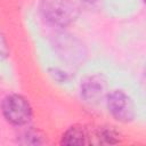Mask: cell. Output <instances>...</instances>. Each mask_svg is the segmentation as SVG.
<instances>
[{
  "mask_svg": "<svg viewBox=\"0 0 146 146\" xmlns=\"http://www.w3.org/2000/svg\"><path fill=\"white\" fill-rule=\"evenodd\" d=\"M78 5L74 0H42L41 14L51 25L66 26L78 16Z\"/></svg>",
  "mask_w": 146,
  "mask_h": 146,
  "instance_id": "obj_1",
  "label": "cell"
},
{
  "mask_svg": "<svg viewBox=\"0 0 146 146\" xmlns=\"http://www.w3.org/2000/svg\"><path fill=\"white\" fill-rule=\"evenodd\" d=\"M1 112L9 123L17 127L27 124L32 119V107L29 100L17 94L8 95L3 98Z\"/></svg>",
  "mask_w": 146,
  "mask_h": 146,
  "instance_id": "obj_2",
  "label": "cell"
},
{
  "mask_svg": "<svg viewBox=\"0 0 146 146\" xmlns=\"http://www.w3.org/2000/svg\"><path fill=\"white\" fill-rule=\"evenodd\" d=\"M107 108L111 115L120 122H129L135 117V106L131 98L122 90H114L107 95Z\"/></svg>",
  "mask_w": 146,
  "mask_h": 146,
  "instance_id": "obj_3",
  "label": "cell"
},
{
  "mask_svg": "<svg viewBox=\"0 0 146 146\" xmlns=\"http://www.w3.org/2000/svg\"><path fill=\"white\" fill-rule=\"evenodd\" d=\"M81 95L87 102L97 103L105 95V83L97 76H89L81 84Z\"/></svg>",
  "mask_w": 146,
  "mask_h": 146,
  "instance_id": "obj_4",
  "label": "cell"
},
{
  "mask_svg": "<svg viewBox=\"0 0 146 146\" xmlns=\"http://www.w3.org/2000/svg\"><path fill=\"white\" fill-rule=\"evenodd\" d=\"M89 133L86 128L80 125H74L68 128L62 137V145H84L89 144Z\"/></svg>",
  "mask_w": 146,
  "mask_h": 146,
  "instance_id": "obj_5",
  "label": "cell"
},
{
  "mask_svg": "<svg viewBox=\"0 0 146 146\" xmlns=\"http://www.w3.org/2000/svg\"><path fill=\"white\" fill-rule=\"evenodd\" d=\"M97 143L99 144H116L119 143V133L111 127H102L96 131Z\"/></svg>",
  "mask_w": 146,
  "mask_h": 146,
  "instance_id": "obj_6",
  "label": "cell"
},
{
  "mask_svg": "<svg viewBox=\"0 0 146 146\" xmlns=\"http://www.w3.org/2000/svg\"><path fill=\"white\" fill-rule=\"evenodd\" d=\"M21 144L24 145H40L43 144V136L35 130H27L22 135Z\"/></svg>",
  "mask_w": 146,
  "mask_h": 146,
  "instance_id": "obj_7",
  "label": "cell"
},
{
  "mask_svg": "<svg viewBox=\"0 0 146 146\" xmlns=\"http://www.w3.org/2000/svg\"><path fill=\"white\" fill-rule=\"evenodd\" d=\"M8 50H7V46H6V41L3 39V36L0 34V58L7 56Z\"/></svg>",
  "mask_w": 146,
  "mask_h": 146,
  "instance_id": "obj_8",
  "label": "cell"
},
{
  "mask_svg": "<svg viewBox=\"0 0 146 146\" xmlns=\"http://www.w3.org/2000/svg\"><path fill=\"white\" fill-rule=\"evenodd\" d=\"M88 1H90V2H91V1H96V0H88Z\"/></svg>",
  "mask_w": 146,
  "mask_h": 146,
  "instance_id": "obj_9",
  "label": "cell"
}]
</instances>
